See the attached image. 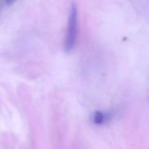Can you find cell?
Wrapping results in <instances>:
<instances>
[{"label": "cell", "mask_w": 149, "mask_h": 149, "mask_svg": "<svg viewBox=\"0 0 149 149\" xmlns=\"http://www.w3.org/2000/svg\"><path fill=\"white\" fill-rule=\"evenodd\" d=\"M78 38V8L75 4H72L68 17L67 32L64 43V49L69 53L73 50L76 46Z\"/></svg>", "instance_id": "obj_1"}, {"label": "cell", "mask_w": 149, "mask_h": 149, "mask_svg": "<svg viewBox=\"0 0 149 149\" xmlns=\"http://www.w3.org/2000/svg\"><path fill=\"white\" fill-rule=\"evenodd\" d=\"M112 115L109 112H104L101 111H95L93 114V121L96 125H104L110 121Z\"/></svg>", "instance_id": "obj_2"}, {"label": "cell", "mask_w": 149, "mask_h": 149, "mask_svg": "<svg viewBox=\"0 0 149 149\" xmlns=\"http://www.w3.org/2000/svg\"><path fill=\"white\" fill-rule=\"evenodd\" d=\"M15 1H16V0H5V3H6V4L10 5V4H12Z\"/></svg>", "instance_id": "obj_3"}]
</instances>
